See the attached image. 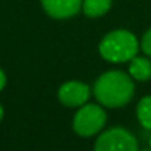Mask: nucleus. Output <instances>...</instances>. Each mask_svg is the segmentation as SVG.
Segmentation results:
<instances>
[{
    "instance_id": "obj_6",
    "label": "nucleus",
    "mask_w": 151,
    "mask_h": 151,
    "mask_svg": "<svg viewBox=\"0 0 151 151\" xmlns=\"http://www.w3.org/2000/svg\"><path fill=\"white\" fill-rule=\"evenodd\" d=\"M46 13L54 19H68L82 9V0H41Z\"/></svg>"
},
{
    "instance_id": "obj_14",
    "label": "nucleus",
    "mask_w": 151,
    "mask_h": 151,
    "mask_svg": "<svg viewBox=\"0 0 151 151\" xmlns=\"http://www.w3.org/2000/svg\"><path fill=\"white\" fill-rule=\"evenodd\" d=\"M142 151H151V148H145V150H142Z\"/></svg>"
},
{
    "instance_id": "obj_8",
    "label": "nucleus",
    "mask_w": 151,
    "mask_h": 151,
    "mask_svg": "<svg viewBox=\"0 0 151 151\" xmlns=\"http://www.w3.org/2000/svg\"><path fill=\"white\" fill-rule=\"evenodd\" d=\"M111 7V0H82V10L88 18H100Z\"/></svg>"
},
{
    "instance_id": "obj_12",
    "label": "nucleus",
    "mask_w": 151,
    "mask_h": 151,
    "mask_svg": "<svg viewBox=\"0 0 151 151\" xmlns=\"http://www.w3.org/2000/svg\"><path fill=\"white\" fill-rule=\"evenodd\" d=\"M3 119V107H1V104H0V120Z\"/></svg>"
},
{
    "instance_id": "obj_7",
    "label": "nucleus",
    "mask_w": 151,
    "mask_h": 151,
    "mask_svg": "<svg viewBox=\"0 0 151 151\" xmlns=\"http://www.w3.org/2000/svg\"><path fill=\"white\" fill-rule=\"evenodd\" d=\"M129 75L135 81H148L151 78V60L148 57L135 56L129 65Z\"/></svg>"
},
{
    "instance_id": "obj_3",
    "label": "nucleus",
    "mask_w": 151,
    "mask_h": 151,
    "mask_svg": "<svg viewBox=\"0 0 151 151\" xmlns=\"http://www.w3.org/2000/svg\"><path fill=\"white\" fill-rule=\"evenodd\" d=\"M107 120L106 111L97 104H84L73 117V131L81 137H93L104 128Z\"/></svg>"
},
{
    "instance_id": "obj_11",
    "label": "nucleus",
    "mask_w": 151,
    "mask_h": 151,
    "mask_svg": "<svg viewBox=\"0 0 151 151\" xmlns=\"http://www.w3.org/2000/svg\"><path fill=\"white\" fill-rule=\"evenodd\" d=\"M4 85H6V75H4V72L1 70V68H0V91L4 88Z\"/></svg>"
},
{
    "instance_id": "obj_2",
    "label": "nucleus",
    "mask_w": 151,
    "mask_h": 151,
    "mask_svg": "<svg viewBox=\"0 0 151 151\" xmlns=\"http://www.w3.org/2000/svg\"><path fill=\"white\" fill-rule=\"evenodd\" d=\"M101 57L111 63L131 62L139 50V41L128 29H114L103 37L99 46Z\"/></svg>"
},
{
    "instance_id": "obj_4",
    "label": "nucleus",
    "mask_w": 151,
    "mask_h": 151,
    "mask_svg": "<svg viewBox=\"0 0 151 151\" xmlns=\"http://www.w3.org/2000/svg\"><path fill=\"white\" fill-rule=\"evenodd\" d=\"M94 151H138V141L123 128H110L97 138Z\"/></svg>"
},
{
    "instance_id": "obj_9",
    "label": "nucleus",
    "mask_w": 151,
    "mask_h": 151,
    "mask_svg": "<svg viewBox=\"0 0 151 151\" xmlns=\"http://www.w3.org/2000/svg\"><path fill=\"white\" fill-rule=\"evenodd\" d=\"M137 117L142 128L151 131V96L142 97L137 106Z\"/></svg>"
},
{
    "instance_id": "obj_5",
    "label": "nucleus",
    "mask_w": 151,
    "mask_h": 151,
    "mask_svg": "<svg viewBox=\"0 0 151 151\" xmlns=\"http://www.w3.org/2000/svg\"><path fill=\"white\" fill-rule=\"evenodd\" d=\"M91 90L87 84L79 82V81H69L65 82L59 91L57 97L59 101L68 107H81L84 106L90 99Z\"/></svg>"
},
{
    "instance_id": "obj_10",
    "label": "nucleus",
    "mask_w": 151,
    "mask_h": 151,
    "mask_svg": "<svg viewBox=\"0 0 151 151\" xmlns=\"http://www.w3.org/2000/svg\"><path fill=\"white\" fill-rule=\"evenodd\" d=\"M139 47L144 51V54H147L148 57H151V28L145 31V34L142 35L141 41H139Z\"/></svg>"
},
{
    "instance_id": "obj_1",
    "label": "nucleus",
    "mask_w": 151,
    "mask_h": 151,
    "mask_svg": "<svg viewBox=\"0 0 151 151\" xmlns=\"http://www.w3.org/2000/svg\"><path fill=\"white\" fill-rule=\"evenodd\" d=\"M135 85L131 75L122 70H109L100 75L94 84V96L97 101L110 109L122 107L132 100Z\"/></svg>"
},
{
    "instance_id": "obj_13",
    "label": "nucleus",
    "mask_w": 151,
    "mask_h": 151,
    "mask_svg": "<svg viewBox=\"0 0 151 151\" xmlns=\"http://www.w3.org/2000/svg\"><path fill=\"white\" fill-rule=\"evenodd\" d=\"M148 145H150V148H151V135H150V139H148Z\"/></svg>"
}]
</instances>
